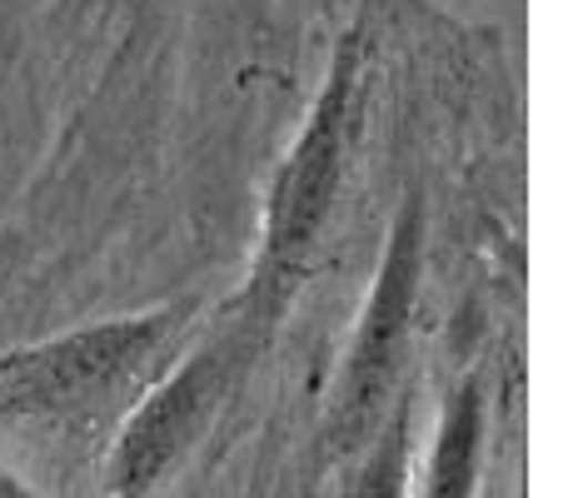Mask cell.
I'll return each instance as SVG.
<instances>
[{
  "label": "cell",
  "mask_w": 568,
  "mask_h": 498,
  "mask_svg": "<svg viewBox=\"0 0 568 498\" xmlns=\"http://www.w3.org/2000/svg\"><path fill=\"white\" fill-rule=\"evenodd\" d=\"M190 304L65 329L55 339L0 349V439L40 464H90L130 404L160 379V354L185 329Z\"/></svg>",
  "instance_id": "obj_1"
},
{
  "label": "cell",
  "mask_w": 568,
  "mask_h": 498,
  "mask_svg": "<svg viewBox=\"0 0 568 498\" xmlns=\"http://www.w3.org/2000/svg\"><path fill=\"white\" fill-rule=\"evenodd\" d=\"M364 85H369V35H364V26H354L334 45L329 70H324L320 90H314L310 110H304L300 135L284 150L275 180H270L255 270H250L245 289L235 294V304H230V314L245 319L260 339L294 304L314 254H320L324 225H329L344 175H349Z\"/></svg>",
  "instance_id": "obj_2"
},
{
  "label": "cell",
  "mask_w": 568,
  "mask_h": 498,
  "mask_svg": "<svg viewBox=\"0 0 568 498\" xmlns=\"http://www.w3.org/2000/svg\"><path fill=\"white\" fill-rule=\"evenodd\" d=\"M424 250H429V205H424V185H409L384 230L379 264H374V280L344 339L339 369L324 389L314 434L294 459V479H284L280 498H310L324 474L349 459L384 424V414L404 399L414 314H419L424 289Z\"/></svg>",
  "instance_id": "obj_3"
},
{
  "label": "cell",
  "mask_w": 568,
  "mask_h": 498,
  "mask_svg": "<svg viewBox=\"0 0 568 498\" xmlns=\"http://www.w3.org/2000/svg\"><path fill=\"white\" fill-rule=\"evenodd\" d=\"M260 334L245 319L225 314L205 339H195L160 379L130 404L120 429L95 459V498H170L205 459L220 434L240 384L250 374V354Z\"/></svg>",
  "instance_id": "obj_4"
},
{
  "label": "cell",
  "mask_w": 568,
  "mask_h": 498,
  "mask_svg": "<svg viewBox=\"0 0 568 498\" xmlns=\"http://www.w3.org/2000/svg\"><path fill=\"white\" fill-rule=\"evenodd\" d=\"M489 469V384L464 374L444 389L424 454H414L409 498H484Z\"/></svg>",
  "instance_id": "obj_5"
},
{
  "label": "cell",
  "mask_w": 568,
  "mask_h": 498,
  "mask_svg": "<svg viewBox=\"0 0 568 498\" xmlns=\"http://www.w3.org/2000/svg\"><path fill=\"white\" fill-rule=\"evenodd\" d=\"M414 404L404 394L384 424L329 474L310 498H409L414 489Z\"/></svg>",
  "instance_id": "obj_6"
},
{
  "label": "cell",
  "mask_w": 568,
  "mask_h": 498,
  "mask_svg": "<svg viewBox=\"0 0 568 498\" xmlns=\"http://www.w3.org/2000/svg\"><path fill=\"white\" fill-rule=\"evenodd\" d=\"M0 498H45V494H40L36 484H30L26 474L6 459V454H0Z\"/></svg>",
  "instance_id": "obj_7"
}]
</instances>
